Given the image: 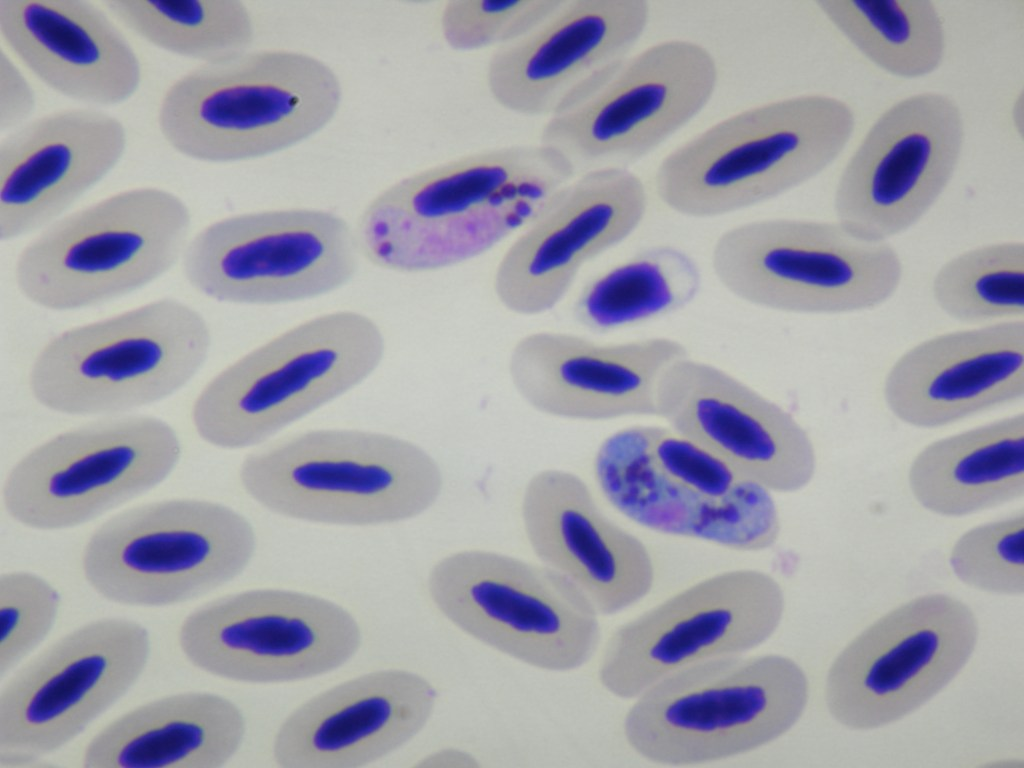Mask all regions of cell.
I'll use <instances>...</instances> for the list:
<instances>
[{
	"label": "cell",
	"instance_id": "6da1fadb",
	"mask_svg": "<svg viewBox=\"0 0 1024 768\" xmlns=\"http://www.w3.org/2000/svg\"><path fill=\"white\" fill-rule=\"evenodd\" d=\"M577 173L541 142L490 148L415 172L364 209L360 254L392 272H434L515 237Z\"/></svg>",
	"mask_w": 1024,
	"mask_h": 768
},
{
	"label": "cell",
	"instance_id": "7a4b0ae2",
	"mask_svg": "<svg viewBox=\"0 0 1024 768\" xmlns=\"http://www.w3.org/2000/svg\"><path fill=\"white\" fill-rule=\"evenodd\" d=\"M342 96L339 76L323 60L289 49H249L176 79L161 98L157 123L165 142L187 158L244 161L318 133Z\"/></svg>",
	"mask_w": 1024,
	"mask_h": 768
},
{
	"label": "cell",
	"instance_id": "3957f363",
	"mask_svg": "<svg viewBox=\"0 0 1024 768\" xmlns=\"http://www.w3.org/2000/svg\"><path fill=\"white\" fill-rule=\"evenodd\" d=\"M855 113L844 100L803 94L758 105L669 153L655 173L674 212L708 218L778 197L830 166L849 143Z\"/></svg>",
	"mask_w": 1024,
	"mask_h": 768
},
{
	"label": "cell",
	"instance_id": "277c9868",
	"mask_svg": "<svg viewBox=\"0 0 1024 768\" xmlns=\"http://www.w3.org/2000/svg\"><path fill=\"white\" fill-rule=\"evenodd\" d=\"M792 658L767 653L709 659L657 681L623 721L627 745L665 766H694L758 750L789 732L809 700Z\"/></svg>",
	"mask_w": 1024,
	"mask_h": 768
},
{
	"label": "cell",
	"instance_id": "5b68a950",
	"mask_svg": "<svg viewBox=\"0 0 1024 768\" xmlns=\"http://www.w3.org/2000/svg\"><path fill=\"white\" fill-rule=\"evenodd\" d=\"M244 491L293 519L368 526L415 518L440 498L443 472L419 445L386 433L312 430L247 456Z\"/></svg>",
	"mask_w": 1024,
	"mask_h": 768
},
{
	"label": "cell",
	"instance_id": "8992f818",
	"mask_svg": "<svg viewBox=\"0 0 1024 768\" xmlns=\"http://www.w3.org/2000/svg\"><path fill=\"white\" fill-rule=\"evenodd\" d=\"M384 353L382 330L363 313L311 318L213 377L193 403L194 428L218 448L255 445L360 384Z\"/></svg>",
	"mask_w": 1024,
	"mask_h": 768
},
{
	"label": "cell",
	"instance_id": "52a82bcc",
	"mask_svg": "<svg viewBox=\"0 0 1024 768\" xmlns=\"http://www.w3.org/2000/svg\"><path fill=\"white\" fill-rule=\"evenodd\" d=\"M205 317L172 297L65 330L35 356L33 398L65 415H121L174 394L205 363Z\"/></svg>",
	"mask_w": 1024,
	"mask_h": 768
},
{
	"label": "cell",
	"instance_id": "ba28073f",
	"mask_svg": "<svg viewBox=\"0 0 1024 768\" xmlns=\"http://www.w3.org/2000/svg\"><path fill=\"white\" fill-rule=\"evenodd\" d=\"M191 212L178 195L119 191L50 224L19 253L20 293L50 311L93 306L168 272L189 242Z\"/></svg>",
	"mask_w": 1024,
	"mask_h": 768
},
{
	"label": "cell",
	"instance_id": "9c48e42d",
	"mask_svg": "<svg viewBox=\"0 0 1024 768\" xmlns=\"http://www.w3.org/2000/svg\"><path fill=\"white\" fill-rule=\"evenodd\" d=\"M256 549L251 523L208 500L177 498L126 509L103 522L81 557L84 578L104 599L162 607L231 581Z\"/></svg>",
	"mask_w": 1024,
	"mask_h": 768
},
{
	"label": "cell",
	"instance_id": "30bf717a",
	"mask_svg": "<svg viewBox=\"0 0 1024 768\" xmlns=\"http://www.w3.org/2000/svg\"><path fill=\"white\" fill-rule=\"evenodd\" d=\"M711 263L740 300L792 313L833 314L874 308L903 277L889 242L866 241L836 220L768 218L736 225L716 240Z\"/></svg>",
	"mask_w": 1024,
	"mask_h": 768
},
{
	"label": "cell",
	"instance_id": "8fae6325",
	"mask_svg": "<svg viewBox=\"0 0 1024 768\" xmlns=\"http://www.w3.org/2000/svg\"><path fill=\"white\" fill-rule=\"evenodd\" d=\"M427 589L455 627L541 670H576L600 642L598 612L568 579L541 562L464 549L433 565Z\"/></svg>",
	"mask_w": 1024,
	"mask_h": 768
},
{
	"label": "cell",
	"instance_id": "7c38bea8",
	"mask_svg": "<svg viewBox=\"0 0 1024 768\" xmlns=\"http://www.w3.org/2000/svg\"><path fill=\"white\" fill-rule=\"evenodd\" d=\"M172 426L146 415H114L64 431L10 470L8 514L31 529L76 527L165 480L181 457Z\"/></svg>",
	"mask_w": 1024,
	"mask_h": 768
},
{
	"label": "cell",
	"instance_id": "4fadbf2b",
	"mask_svg": "<svg viewBox=\"0 0 1024 768\" xmlns=\"http://www.w3.org/2000/svg\"><path fill=\"white\" fill-rule=\"evenodd\" d=\"M355 233L339 215L309 208L219 219L189 240L187 282L226 303L270 305L315 298L347 284L358 268Z\"/></svg>",
	"mask_w": 1024,
	"mask_h": 768
},
{
	"label": "cell",
	"instance_id": "5bb4252c",
	"mask_svg": "<svg viewBox=\"0 0 1024 768\" xmlns=\"http://www.w3.org/2000/svg\"><path fill=\"white\" fill-rule=\"evenodd\" d=\"M785 608L780 582L766 571L708 576L617 627L601 655L599 683L633 700L685 667L761 646L780 627Z\"/></svg>",
	"mask_w": 1024,
	"mask_h": 768
},
{
	"label": "cell",
	"instance_id": "9a60e30c",
	"mask_svg": "<svg viewBox=\"0 0 1024 768\" xmlns=\"http://www.w3.org/2000/svg\"><path fill=\"white\" fill-rule=\"evenodd\" d=\"M150 635L106 617L62 636L3 686L0 766L36 767L118 701L144 672Z\"/></svg>",
	"mask_w": 1024,
	"mask_h": 768
},
{
	"label": "cell",
	"instance_id": "2e32d148",
	"mask_svg": "<svg viewBox=\"0 0 1024 768\" xmlns=\"http://www.w3.org/2000/svg\"><path fill=\"white\" fill-rule=\"evenodd\" d=\"M979 626L971 608L942 593L916 597L856 636L831 664L825 702L854 730L893 723L915 711L966 665Z\"/></svg>",
	"mask_w": 1024,
	"mask_h": 768
},
{
	"label": "cell",
	"instance_id": "e0dca14e",
	"mask_svg": "<svg viewBox=\"0 0 1024 768\" xmlns=\"http://www.w3.org/2000/svg\"><path fill=\"white\" fill-rule=\"evenodd\" d=\"M718 66L703 45L669 39L626 57L592 93L543 125L539 142L581 173L625 167L655 149L710 101Z\"/></svg>",
	"mask_w": 1024,
	"mask_h": 768
},
{
	"label": "cell",
	"instance_id": "ac0fdd59",
	"mask_svg": "<svg viewBox=\"0 0 1024 768\" xmlns=\"http://www.w3.org/2000/svg\"><path fill=\"white\" fill-rule=\"evenodd\" d=\"M361 641L357 621L340 605L282 589L218 598L191 612L178 632L193 666L249 683L323 675L351 659Z\"/></svg>",
	"mask_w": 1024,
	"mask_h": 768
},
{
	"label": "cell",
	"instance_id": "d6986e66",
	"mask_svg": "<svg viewBox=\"0 0 1024 768\" xmlns=\"http://www.w3.org/2000/svg\"><path fill=\"white\" fill-rule=\"evenodd\" d=\"M965 142L958 102L925 91L898 100L867 130L841 172L836 221L866 241L888 240L917 223L951 181Z\"/></svg>",
	"mask_w": 1024,
	"mask_h": 768
},
{
	"label": "cell",
	"instance_id": "ffe728a7",
	"mask_svg": "<svg viewBox=\"0 0 1024 768\" xmlns=\"http://www.w3.org/2000/svg\"><path fill=\"white\" fill-rule=\"evenodd\" d=\"M647 207L646 188L628 168L578 173L548 198L502 254L492 280L497 301L524 317L552 310L586 264L637 229Z\"/></svg>",
	"mask_w": 1024,
	"mask_h": 768
},
{
	"label": "cell",
	"instance_id": "44dd1931",
	"mask_svg": "<svg viewBox=\"0 0 1024 768\" xmlns=\"http://www.w3.org/2000/svg\"><path fill=\"white\" fill-rule=\"evenodd\" d=\"M649 18L644 0H562L526 36L494 51L486 68L487 90L509 112L554 117L614 72Z\"/></svg>",
	"mask_w": 1024,
	"mask_h": 768
},
{
	"label": "cell",
	"instance_id": "7402d4cb",
	"mask_svg": "<svg viewBox=\"0 0 1024 768\" xmlns=\"http://www.w3.org/2000/svg\"><path fill=\"white\" fill-rule=\"evenodd\" d=\"M656 417L774 494L798 492L814 477L815 448L796 418L713 364L675 361L660 381Z\"/></svg>",
	"mask_w": 1024,
	"mask_h": 768
},
{
	"label": "cell",
	"instance_id": "603a6c76",
	"mask_svg": "<svg viewBox=\"0 0 1024 768\" xmlns=\"http://www.w3.org/2000/svg\"><path fill=\"white\" fill-rule=\"evenodd\" d=\"M687 355L685 345L670 337L600 343L571 332L540 330L512 345L507 372L517 395L535 411L604 421L656 416L664 373Z\"/></svg>",
	"mask_w": 1024,
	"mask_h": 768
},
{
	"label": "cell",
	"instance_id": "cb8c5ba5",
	"mask_svg": "<svg viewBox=\"0 0 1024 768\" xmlns=\"http://www.w3.org/2000/svg\"><path fill=\"white\" fill-rule=\"evenodd\" d=\"M520 517L540 562L568 579L599 615L617 614L651 592L656 572L650 551L602 512L578 475L558 468L533 474Z\"/></svg>",
	"mask_w": 1024,
	"mask_h": 768
},
{
	"label": "cell",
	"instance_id": "d4e9b609",
	"mask_svg": "<svg viewBox=\"0 0 1024 768\" xmlns=\"http://www.w3.org/2000/svg\"><path fill=\"white\" fill-rule=\"evenodd\" d=\"M652 425H632L607 436L593 459L604 499L623 517L651 532L697 540L731 551L773 547L781 533L774 493L729 501L704 497L665 475L653 462Z\"/></svg>",
	"mask_w": 1024,
	"mask_h": 768
},
{
	"label": "cell",
	"instance_id": "484cf974",
	"mask_svg": "<svg viewBox=\"0 0 1024 768\" xmlns=\"http://www.w3.org/2000/svg\"><path fill=\"white\" fill-rule=\"evenodd\" d=\"M437 692L404 670L370 672L305 702L278 730L273 755L284 768H355L397 750L430 720Z\"/></svg>",
	"mask_w": 1024,
	"mask_h": 768
},
{
	"label": "cell",
	"instance_id": "4316f807",
	"mask_svg": "<svg viewBox=\"0 0 1024 768\" xmlns=\"http://www.w3.org/2000/svg\"><path fill=\"white\" fill-rule=\"evenodd\" d=\"M124 124L90 107L57 110L0 144V238L11 241L54 221L123 158Z\"/></svg>",
	"mask_w": 1024,
	"mask_h": 768
},
{
	"label": "cell",
	"instance_id": "83f0119b",
	"mask_svg": "<svg viewBox=\"0 0 1024 768\" xmlns=\"http://www.w3.org/2000/svg\"><path fill=\"white\" fill-rule=\"evenodd\" d=\"M889 410L917 428H937L1024 395V322L944 333L901 355L886 375Z\"/></svg>",
	"mask_w": 1024,
	"mask_h": 768
},
{
	"label": "cell",
	"instance_id": "f1b7e54d",
	"mask_svg": "<svg viewBox=\"0 0 1024 768\" xmlns=\"http://www.w3.org/2000/svg\"><path fill=\"white\" fill-rule=\"evenodd\" d=\"M0 35L46 86L96 106L139 89V57L109 15L87 0H0Z\"/></svg>",
	"mask_w": 1024,
	"mask_h": 768
},
{
	"label": "cell",
	"instance_id": "f546056e",
	"mask_svg": "<svg viewBox=\"0 0 1024 768\" xmlns=\"http://www.w3.org/2000/svg\"><path fill=\"white\" fill-rule=\"evenodd\" d=\"M246 724L229 699L183 692L117 717L87 744L86 768H217L240 748Z\"/></svg>",
	"mask_w": 1024,
	"mask_h": 768
},
{
	"label": "cell",
	"instance_id": "4dcf8cb0",
	"mask_svg": "<svg viewBox=\"0 0 1024 768\" xmlns=\"http://www.w3.org/2000/svg\"><path fill=\"white\" fill-rule=\"evenodd\" d=\"M908 485L927 511L962 517L1024 494V414L934 441L913 459Z\"/></svg>",
	"mask_w": 1024,
	"mask_h": 768
},
{
	"label": "cell",
	"instance_id": "1f68e13d",
	"mask_svg": "<svg viewBox=\"0 0 1024 768\" xmlns=\"http://www.w3.org/2000/svg\"><path fill=\"white\" fill-rule=\"evenodd\" d=\"M701 280L697 263L685 251L651 246L591 280L578 294L573 315L596 333L634 326L688 306Z\"/></svg>",
	"mask_w": 1024,
	"mask_h": 768
},
{
	"label": "cell",
	"instance_id": "d6a6232c",
	"mask_svg": "<svg viewBox=\"0 0 1024 768\" xmlns=\"http://www.w3.org/2000/svg\"><path fill=\"white\" fill-rule=\"evenodd\" d=\"M816 5L857 51L890 75L917 79L943 63L945 26L930 0H820Z\"/></svg>",
	"mask_w": 1024,
	"mask_h": 768
},
{
	"label": "cell",
	"instance_id": "836d02e7",
	"mask_svg": "<svg viewBox=\"0 0 1024 768\" xmlns=\"http://www.w3.org/2000/svg\"><path fill=\"white\" fill-rule=\"evenodd\" d=\"M102 4L151 45L199 64L249 50L255 36L252 15L238 0H107Z\"/></svg>",
	"mask_w": 1024,
	"mask_h": 768
},
{
	"label": "cell",
	"instance_id": "e575fe53",
	"mask_svg": "<svg viewBox=\"0 0 1024 768\" xmlns=\"http://www.w3.org/2000/svg\"><path fill=\"white\" fill-rule=\"evenodd\" d=\"M937 306L971 324L1021 320L1024 315V244L1004 241L960 253L932 282Z\"/></svg>",
	"mask_w": 1024,
	"mask_h": 768
},
{
	"label": "cell",
	"instance_id": "d590c367",
	"mask_svg": "<svg viewBox=\"0 0 1024 768\" xmlns=\"http://www.w3.org/2000/svg\"><path fill=\"white\" fill-rule=\"evenodd\" d=\"M949 563L964 584L989 593L1024 592V514L987 522L962 534Z\"/></svg>",
	"mask_w": 1024,
	"mask_h": 768
},
{
	"label": "cell",
	"instance_id": "8d00e7d4",
	"mask_svg": "<svg viewBox=\"0 0 1024 768\" xmlns=\"http://www.w3.org/2000/svg\"><path fill=\"white\" fill-rule=\"evenodd\" d=\"M561 1L451 0L441 11V35L447 46L456 51H496L530 33Z\"/></svg>",
	"mask_w": 1024,
	"mask_h": 768
},
{
	"label": "cell",
	"instance_id": "74e56055",
	"mask_svg": "<svg viewBox=\"0 0 1024 768\" xmlns=\"http://www.w3.org/2000/svg\"><path fill=\"white\" fill-rule=\"evenodd\" d=\"M649 450L665 475L709 499L729 501L768 490L701 443L668 426L652 425Z\"/></svg>",
	"mask_w": 1024,
	"mask_h": 768
},
{
	"label": "cell",
	"instance_id": "f35d334b",
	"mask_svg": "<svg viewBox=\"0 0 1024 768\" xmlns=\"http://www.w3.org/2000/svg\"><path fill=\"white\" fill-rule=\"evenodd\" d=\"M59 608L57 590L41 576L26 571L1 576V678L49 634Z\"/></svg>",
	"mask_w": 1024,
	"mask_h": 768
},
{
	"label": "cell",
	"instance_id": "ab89813d",
	"mask_svg": "<svg viewBox=\"0 0 1024 768\" xmlns=\"http://www.w3.org/2000/svg\"><path fill=\"white\" fill-rule=\"evenodd\" d=\"M36 106V95L24 73L1 47L0 130L14 131L24 124Z\"/></svg>",
	"mask_w": 1024,
	"mask_h": 768
},
{
	"label": "cell",
	"instance_id": "60d3db41",
	"mask_svg": "<svg viewBox=\"0 0 1024 768\" xmlns=\"http://www.w3.org/2000/svg\"><path fill=\"white\" fill-rule=\"evenodd\" d=\"M416 765L433 768H476L480 766L473 754L456 747L435 750L423 757Z\"/></svg>",
	"mask_w": 1024,
	"mask_h": 768
}]
</instances>
